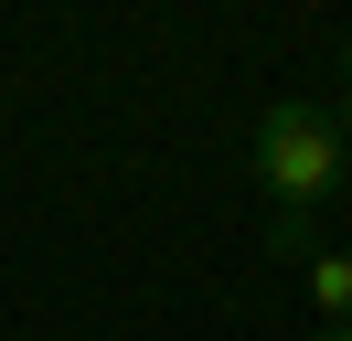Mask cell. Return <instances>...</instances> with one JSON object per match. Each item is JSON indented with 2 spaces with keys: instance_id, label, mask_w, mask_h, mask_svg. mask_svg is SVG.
<instances>
[{
  "instance_id": "cell-1",
  "label": "cell",
  "mask_w": 352,
  "mask_h": 341,
  "mask_svg": "<svg viewBox=\"0 0 352 341\" xmlns=\"http://www.w3.org/2000/svg\"><path fill=\"white\" fill-rule=\"evenodd\" d=\"M256 192L278 213V245L309 256V213L331 192H352V118L342 107H309V96H278L256 118Z\"/></svg>"
},
{
  "instance_id": "cell-2",
  "label": "cell",
  "mask_w": 352,
  "mask_h": 341,
  "mask_svg": "<svg viewBox=\"0 0 352 341\" xmlns=\"http://www.w3.org/2000/svg\"><path fill=\"white\" fill-rule=\"evenodd\" d=\"M309 298L320 320H352V245H309Z\"/></svg>"
},
{
  "instance_id": "cell-3",
  "label": "cell",
  "mask_w": 352,
  "mask_h": 341,
  "mask_svg": "<svg viewBox=\"0 0 352 341\" xmlns=\"http://www.w3.org/2000/svg\"><path fill=\"white\" fill-rule=\"evenodd\" d=\"M309 341H352V320H320V331H309Z\"/></svg>"
},
{
  "instance_id": "cell-4",
  "label": "cell",
  "mask_w": 352,
  "mask_h": 341,
  "mask_svg": "<svg viewBox=\"0 0 352 341\" xmlns=\"http://www.w3.org/2000/svg\"><path fill=\"white\" fill-rule=\"evenodd\" d=\"M342 107H352V43H342Z\"/></svg>"
}]
</instances>
